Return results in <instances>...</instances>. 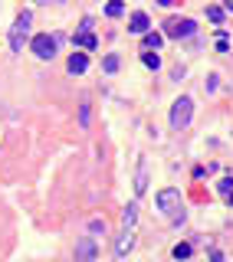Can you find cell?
Listing matches in <instances>:
<instances>
[{
	"label": "cell",
	"instance_id": "25",
	"mask_svg": "<svg viewBox=\"0 0 233 262\" xmlns=\"http://www.w3.org/2000/svg\"><path fill=\"white\" fill-rule=\"evenodd\" d=\"M230 207H233V194H230Z\"/></svg>",
	"mask_w": 233,
	"mask_h": 262
},
{
	"label": "cell",
	"instance_id": "11",
	"mask_svg": "<svg viewBox=\"0 0 233 262\" xmlns=\"http://www.w3.org/2000/svg\"><path fill=\"white\" fill-rule=\"evenodd\" d=\"M144 190H148V164L141 161V164H138V174H135V194L141 196Z\"/></svg>",
	"mask_w": 233,
	"mask_h": 262
},
{
	"label": "cell",
	"instance_id": "9",
	"mask_svg": "<svg viewBox=\"0 0 233 262\" xmlns=\"http://www.w3.org/2000/svg\"><path fill=\"white\" fill-rule=\"evenodd\" d=\"M66 69L72 72V76L86 72V69H89V56H86V53H72V56L66 59Z\"/></svg>",
	"mask_w": 233,
	"mask_h": 262
},
{
	"label": "cell",
	"instance_id": "20",
	"mask_svg": "<svg viewBox=\"0 0 233 262\" xmlns=\"http://www.w3.org/2000/svg\"><path fill=\"white\" fill-rule=\"evenodd\" d=\"M79 121H82V128L89 125V105H82V109H79Z\"/></svg>",
	"mask_w": 233,
	"mask_h": 262
},
{
	"label": "cell",
	"instance_id": "18",
	"mask_svg": "<svg viewBox=\"0 0 233 262\" xmlns=\"http://www.w3.org/2000/svg\"><path fill=\"white\" fill-rule=\"evenodd\" d=\"M223 13H227V10H223V7H207V20L220 23V20H223Z\"/></svg>",
	"mask_w": 233,
	"mask_h": 262
},
{
	"label": "cell",
	"instance_id": "16",
	"mask_svg": "<svg viewBox=\"0 0 233 262\" xmlns=\"http://www.w3.org/2000/svg\"><path fill=\"white\" fill-rule=\"evenodd\" d=\"M174 259H190V242H178V246H174Z\"/></svg>",
	"mask_w": 233,
	"mask_h": 262
},
{
	"label": "cell",
	"instance_id": "15",
	"mask_svg": "<svg viewBox=\"0 0 233 262\" xmlns=\"http://www.w3.org/2000/svg\"><path fill=\"white\" fill-rule=\"evenodd\" d=\"M141 63L148 66V69H161V56L158 53H141Z\"/></svg>",
	"mask_w": 233,
	"mask_h": 262
},
{
	"label": "cell",
	"instance_id": "4",
	"mask_svg": "<svg viewBox=\"0 0 233 262\" xmlns=\"http://www.w3.org/2000/svg\"><path fill=\"white\" fill-rule=\"evenodd\" d=\"M30 49L36 53V59H53L56 56V36H49V33H36L33 43H30Z\"/></svg>",
	"mask_w": 233,
	"mask_h": 262
},
{
	"label": "cell",
	"instance_id": "17",
	"mask_svg": "<svg viewBox=\"0 0 233 262\" xmlns=\"http://www.w3.org/2000/svg\"><path fill=\"white\" fill-rule=\"evenodd\" d=\"M102 69H105V72H115V69H118V56L109 53L105 59H102Z\"/></svg>",
	"mask_w": 233,
	"mask_h": 262
},
{
	"label": "cell",
	"instance_id": "5",
	"mask_svg": "<svg viewBox=\"0 0 233 262\" xmlns=\"http://www.w3.org/2000/svg\"><path fill=\"white\" fill-rule=\"evenodd\" d=\"M158 207L164 210V213H171V217H174V213L181 210V190H174V187L161 190V194H158Z\"/></svg>",
	"mask_w": 233,
	"mask_h": 262
},
{
	"label": "cell",
	"instance_id": "8",
	"mask_svg": "<svg viewBox=\"0 0 233 262\" xmlns=\"http://www.w3.org/2000/svg\"><path fill=\"white\" fill-rule=\"evenodd\" d=\"M148 26H151V20H148L144 10H135L132 17H128V30L132 33H148Z\"/></svg>",
	"mask_w": 233,
	"mask_h": 262
},
{
	"label": "cell",
	"instance_id": "3",
	"mask_svg": "<svg viewBox=\"0 0 233 262\" xmlns=\"http://www.w3.org/2000/svg\"><path fill=\"white\" fill-rule=\"evenodd\" d=\"M194 33H197V23L194 20H178V17H171V20L164 23L167 40H187V36H194Z\"/></svg>",
	"mask_w": 233,
	"mask_h": 262
},
{
	"label": "cell",
	"instance_id": "23",
	"mask_svg": "<svg viewBox=\"0 0 233 262\" xmlns=\"http://www.w3.org/2000/svg\"><path fill=\"white\" fill-rule=\"evenodd\" d=\"M158 3H161V7H171V3H178V0H158Z\"/></svg>",
	"mask_w": 233,
	"mask_h": 262
},
{
	"label": "cell",
	"instance_id": "24",
	"mask_svg": "<svg viewBox=\"0 0 233 262\" xmlns=\"http://www.w3.org/2000/svg\"><path fill=\"white\" fill-rule=\"evenodd\" d=\"M36 3H63V0H36Z\"/></svg>",
	"mask_w": 233,
	"mask_h": 262
},
{
	"label": "cell",
	"instance_id": "10",
	"mask_svg": "<svg viewBox=\"0 0 233 262\" xmlns=\"http://www.w3.org/2000/svg\"><path fill=\"white\" fill-rule=\"evenodd\" d=\"M72 46H82V49H95V46H99V40H95L89 30H79L76 36H72Z\"/></svg>",
	"mask_w": 233,
	"mask_h": 262
},
{
	"label": "cell",
	"instance_id": "14",
	"mask_svg": "<svg viewBox=\"0 0 233 262\" xmlns=\"http://www.w3.org/2000/svg\"><path fill=\"white\" fill-rule=\"evenodd\" d=\"M105 13H109V17H122L125 3H122V0H109V3H105Z\"/></svg>",
	"mask_w": 233,
	"mask_h": 262
},
{
	"label": "cell",
	"instance_id": "19",
	"mask_svg": "<svg viewBox=\"0 0 233 262\" xmlns=\"http://www.w3.org/2000/svg\"><path fill=\"white\" fill-rule=\"evenodd\" d=\"M217 187H220V194H227V196H230V194H233V177L227 174V177H223V180H220Z\"/></svg>",
	"mask_w": 233,
	"mask_h": 262
},
{
	"label": "cell",
	"instance_id": "13",
	"mask_svg": "<svg viewBox=\"0 0 233 262\" xmlns=\"http://www.w3.org/2000/svg\"><path fill=\"white\" fill-rule=\"evenodd\" d=\"M135 219H138V203H128L125 213H122V223L125 226H135Z\"/></svg>",
	"mask_w": 233,
	"mask_h": 262
},
{
	"label": "cell",
	"instance_id": "1",
	"mask_svg": "<svg viewBox=\"0 0 233 262\" xmlns=\"http://www.w3.org/2000/svg\"><path fill=\"white\" fill-rule=\"evenodd\" d=\"M30 23H33L30 10H23L20 17L13 20V26H10V49H13V53H20V49H23L26 36H30Z\"/></svg>",
	"mask_w": 233,
	"mask_h": 262
},
{
	"label": "cell",
	"instance_id": "22",
	"mask_svg": "<svg viewBox=\"0 0 233 262\" xmlns=\"http://www.w3.org/2000/svg\"><path fill=\"white\" fill-rule=\"evenodd\" d=\"M223 10H230V13H233V0H223Z\"/></svg>",
	"mask_w": 233,
	"mask_h": 262
},
{
	"label": "cell",
	"instance_id": "21",
	"mask_svg": "<svg viewBox=\"0 0 233 262\" xmlns=\"http://www.w3.org/2000/svg\"><path fill=\"white\" fill-rule=\"evenodd\" d=\"M89 229H92V233H105V223H102V219H92Z\"/></svg>",
	"mask_w": 233,
	"mask_h": 262
},
{
	"label": "cell",
	"instance_id": "12",
	"mask_svg": "<svg viewBox=\"0 0 233 262\" xmlns=\"http://www.w3.org/2000/svg\"><path fill=\"white\" fill-rule=\"evenodd\" d=\"M164 43V33H144V49H158Z\"/></svg>",
	"mask_w": 233,
	"mask_h": 262
},
{
	"label": "cell",
	"instance_id": "7",
	"mask_svg": "<svg viewBox=\"0 0 233 262\" xmlns=\"http://www.w3.org/2000/svg\"><path fill=\"white\" fill-rule=\"evenodd\" d=\"M132 246H135V229L125 226V233L118 236V242H115V256H118V259H125V256L132 252Z\"/></svg>",
	"mask_w": 233,
	"mask_h": 262
},
{
	"label": "cell",
	"instance_id": "2",
	"mask_svg": "<svg viewBox=\"0 0 233 262\" xmlns=\"http://www.w3.org/2000/svg\"><path fill=\"white\" fill-rule=\"evenodd\" d=\"M190 115H194V102H190L187 95H181L174 105H171V128L181 131V128H187L190 125Z\"/></svg>",
	"mask_w": 233,
	"mask_h": 262
},
{
	"label": "cell",
	"instance_id": "6",
	"mask_svg": "<svg viewBox=\"0 0 233 262\" xmlns=\"http://www.w3.org/2000/svg\"><path fill=\"white\" fill-rule=\"evenodd\" d=\"M95 256H99L95 240H92V236H82V240L76 242V262H95Z\"/></svg>",
	"mask_w": 233,
	"mask_h": 262
}]
</instances>
